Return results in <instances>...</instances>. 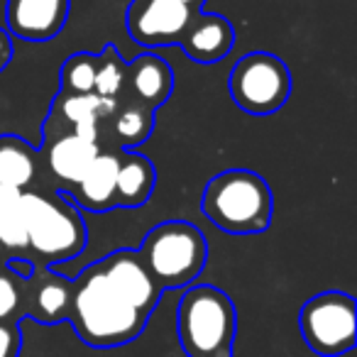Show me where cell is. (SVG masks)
<instances>
[{
  "label": "cell",
  "mask_w": 357,
  "mask_h": 357,
  "mask_svg": "<svg viewBox=\"0 0 357 357\" xmlns=\"http://www.w3.org/2000/svg\"><path fill=\"white\" fill-rule=\"evenodd\" d=\"M118 98H100L96 93H66L59 91L52 100L50 118L42 125L45 137L59 132H76L100 144V130L113 115Z\"/></svg>",
  "instance_id": "9"
},
{
  "label": "cell",
  "mask_w": 357,
  "mask_h": 357,
  "mask_svg": "<svg viewBox=\"0 0 357 357\" xmlns=\"http://www.w3.org/2000/svg\"><path fill=\"white\" fill-rule=\"evenodd\" d=\"M298 328L311 347L321 357H340L355 347L357 306L345 291H321L311 296L298 313Z\"/></svg>",
  "instance_id": "7"
},
{
  "label": "cell",
  "mask_w": 357,
  "mask_h": 357,
  "mask_svg": "<svg viewBox=\"0 0 357 357\" xmlns=\"http://www.w3.org/2000/svg\"><path fill=\"white\" fill-rule=\"evenodd\" d=\"M42 174L40 152L17 135H0V184L17 191L35 189Z\"/></svg>",
  "instance_id": "19"
},
{
  "label": "cell",
  "mask_w": 357,
  "mask_h": 357,
  "mask_svg": "<svg viewBox=\"0 0 357 357\" xmlns=\"http://www.w3.org/2000/svg\"><path fill=\"white\" fill-rule=\"evenodd\" d=\"M100 152V144L76 132H59L45 137V147L40 152L42 172L54 181L56 191L69 194L81 181L84 172L93 157Z\"/></svg>",
  "instance_id": "11"
},
{
  "label": "cell",
  "mask_w": 357,
  "mask_h": 357,
  "mask_svg": "<svg viewBox=\"0 0 357 357\" xmlns=\"http://www.w3.org/2000/svg\"><path fill=\"white\" fill-rule=\"evenodd\" d=\"M96 66H98V54H91V52L71 54L59 69V91H66V93H93Z\"/></svg>",
  "instance_id": "22"
},
{
  "label": "cell",
  "mask_w": 357,
  "mask_h": 357,
  "mask_svg": "<svg viewBox=\"0 0 357 357\" xmlns=\"http://www.w3.org/2000/svg\"><path fill=\"white\" fill-rule=\"evenodd\" d=\"M201 211L223 233L259 235L272 223V189L262 174L250 169H228L215 174L206 184Z\"/></svg>",
  "instance_id": "3"
},
{
  "label": "cell",
  "mask_w": 357,
  "mask_h": 357,
  "mask_svg": "<svg viewBox=\"0 0 357 357\" xmlns=\"http://www.w3.org/2000/svg\"><path fill=\"white\" fill-rule=\"evenodd\" d=\"M0 243L8 252H25V215H22V191L0 184Z\"/></svg>",
  "instance_id": "20"
},
{
  "label": "cell",
  "mask_w": 357,
  "mask_h": 357,
  "mask_svg": "<svg viewBox=\"0 0 357 357\" xmlns=\"http://www.w3.org/2000/svg\"><path fill=\"white\" fill-rule=\"evenodd\" d=\"M178 47L196 64H218L233 52L235 30L228 17L199 10Z\"/></svg>",
  "instance_id": "15"
},
{
  "label": "cell",
  "mask_w": 357,
  "mask_h": 357,
  "mask_svg": "<svg viewBox=\"0 0 357 357\" xmlns=\"http://www.w3.org/2000/svg\"><path fill=\"white\" fill-rule=\"evenodd\" d=\"M20 321H0V357H20Z\"/></svg>",
  "instance_id": "24"
},
{
  "label": "cell",
  "mask_w": 357,
  "mask_h": 357,
  "mask_svg": "<svg viewBox=\"0 0 357 357\" xmlns=\"http://www.w3.org/2000/svg\"><path fill=\"white\" fill-rule=\"evenodd\" d=\"M71 0H8L6 30L25 42H50L66 27Z\"/></svg>",
  "instance_id": "12"
},
{
  "label": "cell",
  "mask_w": 357,
  "mask_h": 357,
  "mask_svg": "<svg viewBox=\"0 0 357 357\" xmlns=\"http://www.w3.org/2000/svg\"><path fill=\"white\" fill-rule=\"evenodd\" d=\"M71 282L69 323L81 342L91 347H120L142 335L149 318L108 282L100 262L89 264Z\"/></svg>",
  "instance_id": "1"
},
{
  "label": "cell",
  "mask_w": 357,
  "mask_h": 357,
  "mask_svg": "<svg viewBox=\"0 0 357 357\" xmlns=\"http://www.w3.org/2000/svg\"><path fill=\"white\" fill-rule=\"evenodd\" d=\"M238 311L223 289L196 284L176 306V337L189 357H233Z\"/></svg>",
  "instance_id": "4"
},
{
  "label": "cell",
  "mask_w": 357,
  "mask_h": 357,
  "mask_svg": "<svg viewBox=\"0 0 357 357\" xmlns=\"http://www.w3.org/2000/svg\"><path fill=\"white\" fill-rule=\"evenodd\" d=\"M13 61V37L6 27H0V74L10 66Z\"/></svg>",
  "instance_id": "25"
},
{
  "label": "cell",
  "mask_w": 357,
  "mask_h": 357,
  "mask_svg": "<svg viewBox=\"0 0 357 357\" xmlns=\"http://www.w3.org/2000/svg\"><path fill=\"white\" fill-rule=\"evenodd\" d=\"M6 259H8V250L3 248V243H0V264L6 262Z\"/></svg>",
  "instance_id": "27"
},
{
  "label": "cell",
  "mask_w": 357,
  "mask_h": 357,
  "mask_svg": "<svg viewBox=\"0 0 357 357\" xmlns=\"http://www.w3.org/2000/svg\"><path fill=\"white\" fill-rule=\"evenodd\" d=\"M174 91V71L167 59H162L154 52L135 56L128 61V89L125 96H130L137 103L157 110L172 98Z\"/></svg>",
  "instance_id": "16"
},
{
  "label": "cell",
  "mask_w": 357,
  "mask_h": 357,
  "mask_svg": "<svg viewBox=\"0 0 357 357\" xmlns=\"http://www.w3.org/2000/svg\"><path fill=\"white\" fill-rule=\"evenodd\" d=\"M174 3H181V6L191 8V10H204L206 0H174Z\"/></svg>",
  "instance_id": "26"
},
{
  "label": "cell",
  "mask_w": 357,
  "mask_h": 357,
  "mask_svg": "<svg viewBox=\"0 0 357 357\" xmlns=\"http://www.w3.org/2000/svg\"><path fill=\"white\" fill-rule=\"evenodd\" d=\"M27 252L35 264H50L79 257L89 243V228L79 208L61 191H22Z\"/></svg>",
  "instance_id": "2"
},
{
  "label": "cell",
  "mask_w": 357,
  "mask_h": 357,
  "mask_svg": "<svg viewBox=\"0 0 357 357\" xmlns=\"http://www.w3.org/2000/svg\"><path fill=\"white\" fill-rule=\"evenodd\" d=\"M154 110L137 103L130 96L118 98L113 115L105 120L100 130V147L110 149H135L152 137Z\"/></svg>",
  "instance_id": "17"
},
{
  "label": "cell",
  "mask_w": 357,
  "mask_h": 357,
  "mask_svg": "<svg viewBox=\"0 0 357 357\" xmlns=\"http://www.w3.org/2000/svg\"><path fill=\"white\" fill-rule=\"evenodd\" d=\"M108 282L137 308L144 316H152L154 306L159 303L162 289L149 274L147 264H144L142 255L137 250H115L105 259H100Z\"/></svg>",
  "instance_id": "13"
},
{
  "label": "cell",
  "mask_w": 357,
  "mask_h": 357,
  "mask_svg": "<svg viewBox=\"0 0 357 357\" xmlns=\"http://www.w3.org/2000/svg\"><path fill=\"white\" fill-rule=\"evenodd\" d=\"M154 186H157V169L152 159L135 149H123L118 181H115V208H139L149 201Z\"/></svg>",
  "instance_id": "18"
},
{
  "label": "cell",
  "mask_w": 357,
  "mask_h": 357,
  "mask_svg": "<svg viewBox=\"0 0 357 357\" xmlns=\"http://www.w3.org/2000/svg\"><path fill=\"white\" fill-rule=\"evenodd\" d=\"M74 282L59 274L50 264H35L32 274L25 279L22 296V318H32L45 326L69 321Z\"/></svg>",
  "instance_id": "10"
},
{
  "label": "cell",
  "mask_w": 357,
  "mask_h": 357,
  "mask_svg": "<svg viewBox=\"0 0 357 357\" xmlns=\"http://www.w3.org/2000/svg\"><path fill=\"white\" fill-rule=\"evenodd\" d=\"M137 252L162 291L191 287L208 262L206 235L186 220L157 223L144 235Z\"/></svg>",
  "instance_id": "5"
},
{
  "label": "cell",
  "mask_w": 357,
  "mask_h": 357,
  "mask_svg": "<svg viewBox=\"0 0 357 357\" xmlns=\"http://www.w3.org/2000/svg\"><path fill=\"white\" fill-rule=\"evenodd\" d=\"M228 91L233 103L250 115H272L291 96V71L272 52H250L230 69Z\"/></svg>",
  "instance_id": "6"
},
{
  "label": "cell",
  "mask_w": 357,
  "mask_h": 357,
  "mask_svg": "<svg viewBox=\"0 0 357 357\" xmlns=\"http://www.w3.org/2000/svg\"><path fill=\"white\" fill-rule=\"evenodd\" d=\"M199 10L174 0H132L125 13V27L135 45L159 50L181 45Z\"/></svg>",
  "instance_id": "8"
},
{
  "label": "cell",
  "mask_w": 357,
  "mask_h": 357,
  "mask_svg": "<svg viewBox=\"0 0 357 357\" xmlns=\"http://www.w3.org/2000/svg\"><path fill=\"white\" fill-rule=\"evenodd\" d=\"M25 279L17 277L6 262L0 264V321H22Z\"/></svg>",
  "instance_id": "23"
},
{
  "label": "cell",
  "mask_w": 357,
  "mask_h": 357,
  "mask_svg": "<svg viewBox=\"0 0 357 357\" xmlns=\"http://www.w3.org/2000/svg\"><path fill=\"white\" fill-rule=\"evenodd\" d=\"M120 152L123 149L100 147L89 169L84 172L81 181L69 191L76 206L91 213H105L115 208V181H118Z\"/></svg>",
  "instance_id": "14"
},
{
  "label": "cell",
  "mask_w": 357,
  "mask_h": 357,
  "mask_svg": "<svg viewBox=\"0 0 357 357\" xmlns=\"http://www.w3.org/2000/svg\"><path fill=\"white\" fill-rule=\"evenodd\" d=\"M125 89H128V61L113 45H105L103 52H98L93 93L100 98H123Z\"/></svg>",
  "instance_id": "21"
}]
</instances>
